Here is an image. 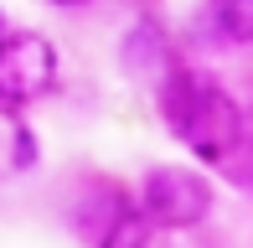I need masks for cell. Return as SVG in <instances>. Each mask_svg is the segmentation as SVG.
<instances>
[{
    "label": "cell",
    "instance_id": "obj_1",
    "mask_svg": "<svg viewBox=\"0 0 253 248\" xmlns=\"http://www.w3.org/2000/svg\"><path fill=\"white\" fill-rule=\"evenodd\" d=\"M155 93H160V114H166L170 134L197 161H227L238 150V140H243V109L233 104V93L217 78L176 67Z\"/></svg>",
    "mask_w": 253,
    "mask_h": 248
},
{
    "label": "cell",
    "instance_id": "obj_2",
    "mask_svg": "<svg viewBox=\"0 0 253 248\" xmlns=\"http://www.w3.org/2000/svg\"><path fill=\"white\" fill-rule=\"evenodd\" d=\"M212 207H217V191L191 165H155L140 181V212L166 233H186L197 222H207Z\"/></svg>",
    "mask_w": 253,
    "mask_h": 248
},
{
    "label": "cell",
    "instance_id": "obj_3",
    "mask_svg": "<svg viewBox=\"0 0 253 248\" xmlns=\"http://www.w3.org/2000/svg\"><path fill=\"white\" fill-rule=\"evenodd\" d=\"M52 83H57V47L42 31H16L0 41V114H21L42 93H52Z\"/></svg>",
    "mask_w": 253,
    "mask_h": 248
},
{
    "label": "cell",
    "instance_id": "obj_4",
    "mask_svg": "<svg viewBox=\"0 0 253 248\" xmlns=\"http://www.w3.org/2000/svg\"><path fill=\"white\" fill-rule=\"evenodd\" d=\"M119 62H124V73L134 78V83H145V88H160L176 67H170V52H166V31L155 26V21H134L129 26V37H124V47H119Z\"/></svg>",
    "mask_w": 253,
    "mask_h": 248
},
{
    "label": "cell",
    "instance_id": "obj_5",
    "mask_svg": "<svg viewBox=\"0 0 253 248\" xmlns=\"http://www.w3.org/2000/svg\"><path fill=\"white\" fill-rule=\"evenodd\" d=\"M150 228L155 222L145 217L140 207H124L119 202V207L109 212V228L98 233V248H150Z\"/></svg>",
    "mask_w": 253,
    "mask_h": 248
},
{
    "label": "cell",
    "instance_id": "obj_6",
    "mask_svg": "<svg viewBox=\"0 0 253 248\" xmlns=\"http://www.w3.org/2000/svg\"><path fill=\"white\" fill-rule=\"evenodd\" d=\"M212 26L222 31V41L233 47H253V0H207Z\"/></svg>",
    "mask_w": 253,
    "mask_h": 248
},
{
    "label": "cell",
    "instance_id": "obj_7",
    "mask_svg": "<svg viewBox=\"0 0 253 248\" xmlns=\"http://www.w3.org/2000/svg\"><path fill=\"white\" fill-rule=\"evenodd\" d=\"M52 5H88V0H52Z\"/></svg>",
    "mask_w": 253,
    "mask_h": 248
},
{
    "label": "cell",
    "instance_id": "obj_8",
    "mask_svg": "<svg viewBox=\"0 0 253 248\" xmlns=\"http://www.w3.org/2000/svg\"><path fill=\"white\" fill-rule=\"evenodd\" d=\"M0 41H5V16H0Z\"/></svg>",
    "mask_w": 253,
    "mask_h": 248
}]
</instances>
